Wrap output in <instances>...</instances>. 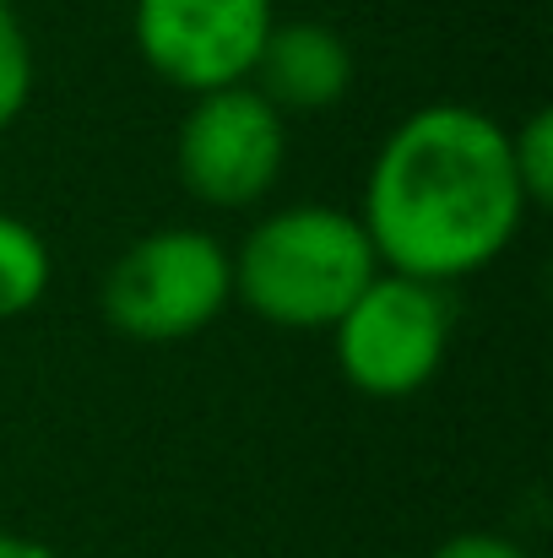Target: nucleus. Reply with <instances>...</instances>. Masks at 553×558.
I'll list each match as a JSON object with an SVG mask.
<instances>
[{"label": "nucleus", "mask_w": 553, "mask_h": 558, "mask_svg": "<svg viewBox=\"0 0 553 558\" xmlns=\"http://www.w3.org/2000/svg\"><path fill=\"white\" fill-rule=\"evenodd\" d=\"M510 125L472 104H423L374 147L359 201L385 271L456 288L489 271L527 222Z\"/></svg>", "instance_id": "f257e3e1"}, {"label": "nucleus", "mask_w": 553, "mask_h": 558, "mask_svg": "<svg viewBox=\"0 0 553 558\" xmlns=\"http://www.w3.org/2000/svg\"><path fill=\"white\" fill-rule=\"evenodd\" d=\"M233 260V304L277 331H332L380 271L359 211L293 201L250 222Z\"/></svg>", "instance_id": "f03ea898"}, {"label": "nucleus", "mask_w": 553, "mask_h": 558, "mask_svg": "<svg viewBox=\"0 0 553 558\" xmlns=\"http://www.w3.org/2000/svg\"><path fill=\"white\" fill-rule=\"evenodd\" d=\"M104 320L131 342H184L233 304L228 244L206 228H153L104 271Z\"/></svg>", "instance_id": "7ed1b4c3"}, {"label": "nucleus", "mask_w": 553, "mask_h": 558, "mask_svg": "<svg viewBox=\"0 0 553 558\" xmlns=\"http://www.w3.org/2000/svg\"><path fill=\"white\" fill-rule=\"evenodd\" d=\"M450 337H456L450 288H434V282L380 266L374 282L332 326V353H337L342 379L359 396L401 401V396H418L445 369Z\"/></svg>", "instance_id": "20e7f679"}, {"label": "nucleus", "mask_w": 553, "mask_h": 558, "mask_svg": "<svg viewBox=\"0 0 553 558\" xmlns=\"http://www.w3.org/2000/svg\"><path fill=\"white\" fill-rule=\"evenodd\" d=\"M288 169V114H277L250 82L190 98L175 136V174L190 201L212 211L261 206Z\"/></svg>", "instance_id": "39448f33"}, {"label": "nucleus", "mask_w": 553, "mask_h": 558, "mask_svg": "<svg viewBox=\"0 0 553 558\" xmlns=\"http://www.w3.org/2000/svg\"><path fill=\"white\" fill-rule=\"evenodd\" d=\"M277 0H136L131 38L142 65L175 93H217L250 82Z\"/></svg>", "instance_id": "423d86ee"}, {"label": "nucleus", "mask_w": 553, "mask_h": 558, "mask_svg": "<svg viewBox=\"0 0 553 558\" xmlns=\"http://www.w3.org/2000/svg\"><path fill=\"white\" fill-rule=\"evenodd\" d=\"M353 49L326 22H272L250 87L277 114H326L353 93Z\"/></svg>", "instance_id": "0eeeda50"}, {"label": "nucleus", "mask_w": 553, "mask_h": 558, "mask_svg": "<svg viewBox=\"0 0 553 558\" xmlns=\"http://www.w3.org/2000/svg\"><path fill=\"white\" fill-rule=\"evenodd\" d=\"M49 282H55V255H49L44 233L27 217L0 211V326L33 315L44 304Z\"/></svg>", "instance_id": "6e6552de"}, {"label": "nucleus", "mask_w": 553, "mask_h": 558, "mask_svg": "<svg viewBox=\"0 0 553 558\" xmlns=\"http://www.w3.org/2000/svg\"><path fill=\"white\" fill-rule=\"evenodd\" d=\"M33 82H38L33 38H27L16 5H0V136L27 114V104H33Z\"/></svg>", "instance_id": "1a4fd4ad"}, {"label": "nucleus", "mask_w": 553, "mask_h": 558, "mask_svg": "<svg viewBox=\"0 0 553 558\" xmlns=\"http://www.w3.org/2000/svg\"><path fill=\"white\" fill-rule=\"evenodd\" d=\"M510 169H516V185L527 195V206L543 211L553 201V114L549 109H532L521 125H510Z\"/></svg>", "instance_id": "9d476101"}, {"label": "nucleus", "mask_w": 553, "mask_h": 558, "mask_svg": "<svg viewBox=\"0 0 553 558\" xmlns=\"http://www.w3.org/2000/svg\"><path fill=\"white\" fill-rule=\"evenodd\" d=\"M429 558H532V554L516 537H505V532H456Z\"/></svg>", "instance_id": "9b49d317"}, {"label": "nucleus", "mask_w": 553, "mask_h": 558, "mask_svg": "<svg viewBox=\"0 0 553 558\" xmlns=\"http://www.w3.org/2000/svg\"><path fill=\"white\" fill-rule=\"evenodd\" d=\"M0 558H65L60 548L38 543V537H22V532H0Z\"/></svg>", "instance_id": "f8f14e48"}]
</instances>
